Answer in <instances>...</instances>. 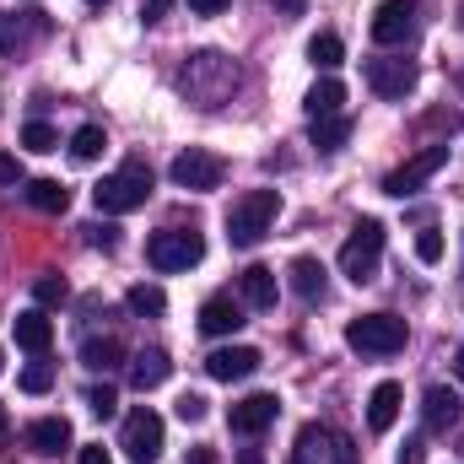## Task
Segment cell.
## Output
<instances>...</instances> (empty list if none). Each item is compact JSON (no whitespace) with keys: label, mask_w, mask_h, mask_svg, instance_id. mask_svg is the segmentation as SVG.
<instances>
[{"label":"cell","mask_w":464,"mask_h":464,"mask_svg":"<svg viewBox=\"0 0 464 464\" xmlns=\"http://www.w3.org/2000/svg\"><path fill=\"white\" fill-rule=\"evenodd\" d=\"M281 217V195L276 189H248V195H237L227 211V243L232 248H254L265 232H270V222Z\"/></svg>","instance_id":"6da1fadb"},{"label":"cell","mask_w":464,"mask_h":464,"mask_svg":"<svg viewBox=\"0 0 464 464\" xmlns=\"http://www.w3.org/2000/svg\"><path fill=\"white\" fill-rule=\"evenodd\" d=\"M92 200H98V211H109V217L140 211V206L151 200V168H146L140 157H130L119 173H109V179L92 189Z\"/></svg>","instance_id":"7a4b0ae2"},{"label":"cell","mask_w":464,"mask_h":464,"mask_svg":"<svg viewBox=\"0 0 464 464\" xmlns=\"http://www.w3.org/2000/svg\"><path fill=\"white\" fill-rule=\"evenodd\" d=\"M232 87H237V65L222 60L217 49H206V54H195V60L184 65V92H189L200 109H217Z\"/></svg>","instance_id":"3957f363"},{"label":"cell","mask_w":464,"mask_h":464,"mask_svg":"<svg viewBox=\"0 0 464 464\" xmlns=\"http://www.w3.org/2000/svg\"><path fill=\"white\" fill-rule=\"evenodd\" d=\"M378 259H383V222L362 217L341 248V276L351 286H367V281H378Z\"/></svg>","instance_id":"277c9868"},{"label":"cell","mask_w":464,"mask_h":464,"mask_svg":"<svg viewBox=\"0 0 464 464\" xmlns=\"http://www.w3.org/2000/svg\"><path fill=\"white\" fill-rule=\"evenodd\" d=\"M146 259H151V270H162V276H173V270H189V265H200L206 259V237L189 227H168V232H151V243H146Z\"/></svg>","instance_id":"5b68a950"},{"label":"cell","mask_w":464,"mask_h":464,"mask_svg":"<svg viewBox=\"0 0 464 464\" xmlns=\"http://www.w3.org/2000/svg\"><path fill=\"white\" fill-rule=\"evenodd\" d=\"M346 346L362 351V356H394L405 346V319L394 314H362L346 324Z\"/></svg>","instance_id":"8992f818"},{"label":"cell","mask_w":464,"mask_h":464,"mask_svg":"<svg viewBox=\"0 0 464 464\" xmlns=\"http://www.w3.org/2000/svg\"><path fill=\"white\" fill-rule=\"evenodd\" d=\"M292 464H356V449H351L346 432H335L324 421H308L292 443Z\"/></svg>","instance_id":"52a82bcc"},{"label":"cell","mask_w":464,"mask_h":464,"mask_svg":"<svg viewBox=\"0 0 464 464\" xmlns=\"http://www.w3.org/2000/svg\"><path fill=\"white\" fill-rule=\"evenodd\" d=\"M162 416L151 411V405H135L130 416H124V432H119V449L130 454L135 464H157L162 459Z\"/></svg>","instance_id":"ba28073f"},{"label":"cell","mask_w":464,"mask_h":464,"mask_svg":"<svg viewBox=\"0 0 464 464\" xmlns=\"http://www.w3.org/2000/svg\"><path fill=\"white\" fill-rule=\"evenodd\" d=\"M173 184L179 189H195V195H206V189H222V179H227V162L217 157V151H206V146H189V151H179L173 157Z\"/></svg>","instance_id":"9c48e42d"},{"label":"cell","mask_w":464,"mask_h":464,"mask_svg":"<svg viewBox=\"0 0 464 464\" xmlns=\"http://www.w3.org/2000/svg\"><path fill=\"white\" fill-rule=\"evenodd\" d=\"M367 87H372L378 98H389V103L411 98V92H416V60H405V54L367 60Z\"/></svg>","instance_id":"30bf717a"},{"label":"cell","mask_w":464,"mask_h":464,"mask_svg":"<svg viewBox=\"0 0 464 464\" xmlns=\"http://www.w3.org/2000/svg\"><path fill=\"white\" fill-rule=\"evenodd\" d=\"M443 162H449V146H427V151H416L405 168H394V173L383 179V195H394V200L416 195V189H421V184H427V179H432Z\"/></svg>","instance_id":"8fae6325"},{"label":"cell","mask_w":464,"mask_h":464,"mask_svg":"<svg viewBox=\"0 0 464 464\" xmlns=\"http://www.w3.org/2000/svg\"><path fill=\"white\" fill-rule=\"evenodd\" d=\"M416 11H421V0H383V5L372 11V44L400 49V44L416 33Z\"/></svg>","instance_id":"7c38bea8"},{"label":"cell","mask_w":464,"mask_h":464,"mask_svg":"<svg viewBox=\"0 0 464 464\" xmlns=\"http://www.w3.org/2000/svg\"><path fill=\"white\" fill-rule=\"evenodd\" d=\"M276 416H281V400H276V394H243V400L227 411V427L237 432V438H259Z\"/></svg>","instance_id":"4fadbf2b"},{"label":"cell","mask_w":464,"mask_h":464,"mask_svg":"<svg viewBox=\"0 0 464 464\" xmlns=\"http://www.w3.org/2000/svg\"><path fill=\"white\" fill-rule=\"evenodd\" d=\"M259 362H265V356H259L254 346H222V351L206 356V372H211L217 383H237V378H254Z\"/></svg>","instance_id":"5bb4252c"},{"label":"cell","mask_w":464,"mask_h":464,"mask_svg":"<svg viewBox=\"0 0 464 464\" xmlns=\"http://www.w3.org/2000/svg\"><path fill=\"white\" fill-rule=\"evenodd\" d=\"M173 378V362H168V351L162 346H146L130 356V383L140 389V394H151V389H162Z\"/></svg>","instance_id":"9a60e30c"},{"label":"cell","mask_w":464,"mask_h":464,"mask_svg":"<svg viewBox=\"0 0 464 464\" xmlns=\"http://www.w3.org/2000/svg\"><path fill=\"white\" fill-rule=\"evenodd\" d=\"M464 416V400L454 389H443V383H432L427 394H421V421L432 427V432H449V427H459Z\"/></svg>","instance_id":"2e32d148"},{"label":"cell","mask_w":464,"mask_h":464,"mask_svg":"<svg viewBox=\"0 0 464 464\" xmlns=\"http://www.w3.org/2000/svg\"><path fill=\"white\" fill-rule=\"evenodd\" d=\"M286 281H292V292H297L303 303H324V292H330V270H324L314 254H297L292 270H286Z\"/></svg>","instance_id":"e0dca14e"},{"label":"cell","mask_w":464,"mask_h":464,"mask_svg":"<svg viewBox=\"0 0 464 464\" xmlns=\"http://www.w3.org/2000/svg\"><path fill=\"white\" fill-rule=\"evenodd\" d=\"M248 319H243V297H206V308H200V330L206 335H237Z\"/></svg>","instance_id":"ac0fdd59"},{"label":"cell","mask_w":464,"mask_h":464,"mask_svg":"<svg viewBox=\"0 0 464 464\" xmlns=\"http://www.w3.org/2000/svg\"><path fill=\"white\" fill-rule=\"evenodd\" d=\"M22 443H27L33 454H49V459H54V454L71 449V421H65V416H44V421H33V427L22 432Z\"/></svg>","instance_id":"d6986e66"},{"label":"cell","mask_w":464,"mask_h":464,"mask_svg":"<svg viewBox=\"0 0 464 464\" xmlns=\"http://www.w3.org/2000/svg\"><path fill=\"white\" fill-rule=\"evenodd\" d=\"M276 270L270 265H248L243 276H237V297H243V308H276Z\"/></svg>","instance_id":"ffe728a7"},{"label":"cell","mask_w":464,"mask_h":464,"mask_svg":"<svg viewBox=\"0 0 464 464\" xmlns=\"http://www.w3.org/2000/svg\"><path fill=\"white\" fill-rule=\"evenodd\" d=\"M400 400H405L400 383H378V389L367 394V427H372V432H389V427L400 421Z\"/></svg>","instance_id":"44dd1931"},{"label":"cell","mask_w":464,"mask_h":464,"mask_svg":"<svg viewBox=\"0 0 464 464\" xmlns=\"http://www.w3.org/2000/svg\"><path fill=\"white\" fill-rule=\"evenodd\" d=\"M16 346L33 351V356H44V351L54 346V324L33 308V314H16Z\"/></svg>","instance_id":"7402d4cb"},{"label":"cell","mask_w":464,"mask_h":464,"mask_svg":"<svg viewBox=\"0 0 464 464\" xmlns=\"http://www.w3.org/2000/svg\"><path fill=\"white\" fill-rule=\"evenodd\" d=\"M22 195H27V206H33V211H49V217H60V211L71 206V189H65L60 179H33Z\"/></svg>","instance_id":"603a6c76"},{"label":"cell","mask_w":464,"mask_h":464,"mask_svg":"<svg viewBox=\"0 0 464 464\" xmlns=\"http://www.w3.org/2000/svg\"><path fill=\"white\" fill-rule=\"evenodd\" d=\"M308 119H324V114H341V103H346V87L335 82V76H324V82H314L308 87Z\"/></svg>","instance_id":"cb8c5ba5"},{"label":"cell","mask_w":464,"mask_h":464,"mask_svg":"<svg viewBox=\"0 0 464 464\" xmlns=\"http://www.w3.org/2000/svg\"><path fill=\"white\" fill-rule=\"evenodd\" d=\"M308 140H314L319 151H341V146L351 140V114H324V119H314Z\"/></svg>","instance_id":"d4e9b609"},{"label":"cell","mask_w":464,"mask_h":464,"mask_svg":"<svg viewBox=\"0 0 464 464\" xmlns=\"http://www.w3.org/2000/svg\"><path fill=\"white\" fill-rule=\"evenodd\" d=\"M124 303H130V314H135V319H157V314H168V292H162V286H146V281H140V286H130V297H124Z\"/></svg>","instance_id":"484cf974"},{"label":"cell","mask_w":464,"mask_h":464,"mask_svg":"<svg viewBox=\"0 0 464 464\" xmlns=\"http://www.w3.org/2000/svg\"><path fill=\"white\" fill-rule=\"evenodd\" d=\"M308 60H314L319 71H335V65L346 60V44H341L335 33H314V38H308Z\"/></svg>","instance_id":"4316f807"},{"label":"cell","mask_w":464,"mask_h":464,"mask_svg":"<svg viewBox=\"0 0 464 464\" xmlns=\"http://www.w3.org/2000/svg\"><path fill=\"white\" fill-rule=\"evenodd\" d=\"M103 146H109L103 124H82V130L71 135V157H76V162H98V157H103Z\"/></svg>","instance_id":"83f0119b"},{"label":"cell","mask_w":464,"mask_h":464,"mask_svg":"<svg viewBox=\"0 0 464 464\" xmlns=\"http://www.w3.org/2000/svg\"><path fill=\"white\" fill-rule=\"evenodd\" d=\"M119 356H124V346H119L114 335H103V341L92 335V341L82 346V362H87L92 372H109V367H119Z\"/></svg>","instance_id":"f1b7e54d"},{"label":"cell","mask_w":464,"mask_h":464,"mask_svg":"<svg viewBox=\"0 0 464 464\" xmlns=\"http://www.w3.org/2000/svg\"><path fill=\"white\" fill-rule=\"evenodd\" d=\"M44 27H49V22H44V16H38V11H33V16H27V22H5V33H0V49H5V54H16V49H22V44H27V38H38V33H44Z\"/></svg>","instance_id":"f546056e"},{"label":"cell","mask_w":464,"mask_h":464,"mask_svg":"<svg viewBox=\"0 0 464 464\" xmlns=\"http://www.w3.org/2000/svg\"><path fill=\"white\" fill-rule=\"evenodd\" d=\"M22 146H27V151H54V146H60V135H54L44 119H33V124H22Z\"/></svg>","instance_id":"4dcf8cb0"},{"label":"cell","mask_w":464,"mask_h":464,"mask_svg":"<svg viewBox=\"0 0 464 464\" xmlns=\"http://www.w3.org/2000/svg\"><path fill=\"white\" fill-rule=\"evenodd\" d=\"M16 383H22L27 394H49V389H54V367H49V362H33V367H22Z\"/></svg>","instance_id":"1f68e13d"},{"label":"cell","mask_w":464,"mask_h":464,"mask_svg":"<svg viewBox=\"0 0 464 464\" xmlns=\"http://www.w3.org/2000/svg\"><path fill=\"white\" fill-rule=\"evenodd\" d=\"M416 259H421V265H438V259H443V232L438 227H421V237H416Z\"/></svg>","instance_id":"d6a6232c"},{"label":"cell","mask_w":464,"mask_h":464,"mask_svg":"<svg viewBox=\"0 0 464 464\" xmlns=\"http://www.w3.org/2000/svg\"><path fill=\"white\" fill-rule=\"evenodd\" d=\"M87 411H92V416H103V421H109V416H114V411H119V394H114V389H109V383H98V389H92V394H87Z\"/></svg>","instance_id":"836d02e7"},{"label":"cell","mask_w":464,"mask_h":464,"mask_svg":"<svg viewBox=\"0 0 464 464\" xmlns=\"http://www.w3.org/2000/svg\"><path fill=\"white\" fill-rule=\"evenodd\" d=\"M87 232V243H92V248H103V254H114L119 248V227L114 222H92V227H82Z\"/></svg>","instance_id":"e575fe53"},{"label":"cell","mask_w":464,"mask_h":464,"mask_svg":"<svg viewBox=\"0 0 464 464\" xmlns=\"http://www.w3.org/2000/svg\"><path fill=\"white\" fill-rule=\"evenodd\" d=\"M33 292H38V303H44V308H54V303H65V297H71V286H65L60 276H44Z\"/></svg>","instance_id":"d590c367"},{"label":"cell","mask_w":464,"mask_h":464,"mask_svg":"<svg viewBox=\"0 0 464 464\" xmlns=\"http://www.w3.org/2000/svg\"><path fill=\"white\" fill-rule=\"evenodd\" d=\"M173 411H179V421H206V400H200V394H184Z\"/></svg>","instance_id":"8d00e7d4"},{"label":"cell","mask_w":464,"mask_h":464,"mask_svg":"<svg viewBox=\"0 0 464 464\" xmlns=\"http://www.w3.org/2000/svg\"><path fill=\"white\" fill-rule=\"evenodd\" d=\"M0 184H22V162L11 151H0Z\"/></svg>","instance_id":"74e56055"},{"label":"cell","mask_w":464,"mask_h":464,"mask_svg":"<svg viewBox=\"0 0 464 464\" xmlns=\"http://www.w3.org/2000/svg\"><path fill=\"white\" fill-rule=\"evenodd\" d=\"M232 0H189V11L195 16H217V11H227Z\"/></svg>","instance_id":"f35d334b"},{"label":"cell","mask_w":464,"mask_h":464,"mask_svg":"<svg viewBox=\"0 0 464 464\" xmlns=\"http://www.w3.org/2000/svg\"><path fill=\"white\" fill-rule=\"evenodd\" d=\"M421 454H427V449H421V438H405V449H400V464H421Z\"/></svg>","instance_id":"ab89813d"},{"label":"cell","mask_w":464,"mask_h":464,"mask_svg":"<svg viewBox=\"0 0 464 464\" xmlns=\"http://www.w3.org/2000/svg\"><path fill=\"white\" fill-rule=\"evenodd\" d=\"M82 464H114V459H109L103 443H87V449H82Z\"/></svg>","instance_id":"60d3db41"},{"label":"cell","mask_w":464,"mask_h":464,"mask_svg":"<svg viewBox=\"0 0 464 464\" xmlns=\"http://www.w3.org/2000/svg\"><path fill=\"white\" fill-rule=\"evenodd\" d=\"M168 5H173V0H146V11H140V16H146V22H162V16H168Z\"/></svg>","instance_id":"b9f144b4"},{"label":"cell","mask_w":464,"mask_h":464,"mask_svg":"<svg viewBox=\"0 0 464 464\" xmlns=\"http://www.w3.org/2000/svg\"><path fill=\"white\" fill-rule=\"evenodd\" d=\"M184 464H222V459H217V449H189V459Z\"/></svg>","instance_id":"7bdbcfd3"},{"label":"cell","mask_w":464,"mask_h":464,"mask_svg":"<svg viewBox=\"0 0 464 464\" xmlns=\"http://www.w3.org/2000/svg\"><path fill=\"white\" fill-rule=\"evenodd\" d=\"M270 5H276L281 16H303V0H270Z\"/></svg>","instance_id":"ee69618b"},{"label":"cell","mask_w":464,"mask_h":464,"mask_svg":"<svg viewBox=\"0 0 464 464\" xmlns=\"http://www.w3.org/2000/svg\"><path fill=\"white\" fill-rule=\"evenodd\" d=\"M454 372H459V383H464V351H454Z\"/></svg>","instance_id":"f6af8a7d"},{"label":"cell","mask_w":464,"mask_h":464,"mask_svg":"<svg viewBox=\"0 0 464 464\" xmlns=\"http://www.w3.org/2000/svg\"><path fill=\"white\" fill-rule=\"evenodd\" d=\"M5 432H11V421H5V405H0V438H5Z\"/></svg>","instance_id":"bcb514c9"},{"label":"cell","mask_w":464,"mask_h":464,"mask_svg":"<svg viewBox=\"0 0 464 464\" xmlns=\"http://www.w3.org/2000/svg\"><path fill=\"white\" fill-rule=\"evenodd\" d=\"M243 464H259V454H243Z\"/></svg>","instance_id":"7dc6e473"},{"label":"cell","mask_w":464,"mask_h":464,"mask_svg":"<svg viewBox=\"0 0 464 464\" xmlns=\"http://www.w3.org/2000/svg\"><path fill=\"white\" fill-rule=\"evenodd\" d=\"M87 5H109V0H87Z\"/></svg>","instance_id":"c3c4849f"},{"label":"cell","mask_w":464,"mask_h":464,"mask_svg":"<svg viewBox=\"0 0 464 464\" xmlns=\"http://www.w3.org/2000/svg\"><path fill=\"white\" fill-rule=\"evenodd\" d=\"M459 22H464V5H459Z\"/></svg>","instance_id":"681fc988"}]
</instances>
